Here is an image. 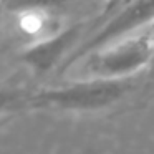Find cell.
<instances>
[{
  "instance_id": "cell-5",
  "label": "cell",
  "mask_w": 154,
  "mask_h": 154,
  "mask_svg": "<svg viewBox=\"0 0 154 154\" xmlns=\"http://www.w3.org/2000/svg\"><path fill=\"white\" fill-rule=\"evenodd\" d=\"M30 94L22 88H5L0 86V116L17 113L28 108Z\"/></svg>"
},
{
  "instance_id": "cell-3",
  "label": "cell",
  "mask_w": 154,
  "mask_h": 154,
  "mask_svg": "<svg viewBox=\"0 0 154 154\" xmlns=\"http://www.w3.org/2000/svg\"><path fill=\"white\" fill-rule=\"evenodd\" d=\"M154 23V2H133L121 4L119 10L100 22V28L94 27L93 32L85 37L80 47L70 55L61 66V71H66L83 58H88L94 51L108 47L111 43L123 40L143 28Z\"/></svg>"
},
{
  "instance_id": "cell-6",
  "label": "cell",
  "mask_w": 154,
  "mask_h": 154,
  "mask_svg": "<svg viewBox=\"0 0 154 154\" xmlns=\"http://www.w3.org/2000/svg\"><path fill=\"white\" fill-rule=\"evenodd\" d=\"M4 10H5V5H4V4H0V15L4 14Z\"/></svg>"
},
{
  "instance_id": "cell-1",
  "label": "cell",
  "mask_w": 154,
  "mask_h": 154,
  "mask_svg": "<svg viewBox=\"0 0 154 154\" xmlns=\"http://www.w3.org/2000/svg\"><path fill=\"white\" fill-rule=\"evenodd\" d=\"M133 80L85 78L57 88H43L30 94V109L50 111H100L119 103L133 91Z\"/></svg>"
},
{
  "instance_id": "cell-4",
  "label": "cell",
  "mask_w": 154,
  "mask_h": 154,
  "mask_svg": "<svg viewBox=\"0 0 154 154\" xmlns=\"http://www.w3.org/2000/svg\"><path fill=\"white\" fill-rule=\"evenodd\" d=\"M93 23L94 20L78 22V23L68 25V27L61 28L60 32H55L45 38H40L38 42H35L33 45L27 47L22 51L20 60L35 75L48 73L60 61L63 66V63L70 58V55L85 40L83 33L86 32V27H91Z\"/></svg>"
},
{
  "instance_id": "cell-2",
  "label": "cell",
  "mask_w": 154,
  "mask_h": 154,
  "mask_svg": "<svg viewBox=\"0 0 154 154\" xmlns=\"http://www.w3.org/2000/svg\"><path fill=\"white\" fill-rule=\"evenodd\" d=\"M154 60V23L123 40L94 51L86 58V78L133 80Z\"/></svg>"
},
{
  "instance_id": "cell-7",
  "label": "cell",
  "mask_w": 154,
  "mask_h": 154,
  "mask_svg": "<svg viewBox=\"0 0 154 154\" xmlns=\"http://www.w3.org/2000/svg\"><path fill=\"white\" fill-rule=\"evenodd\" d=\"M151 70L154 71V60H152V65H151Z\"/></svg>"
}]
</instances>
